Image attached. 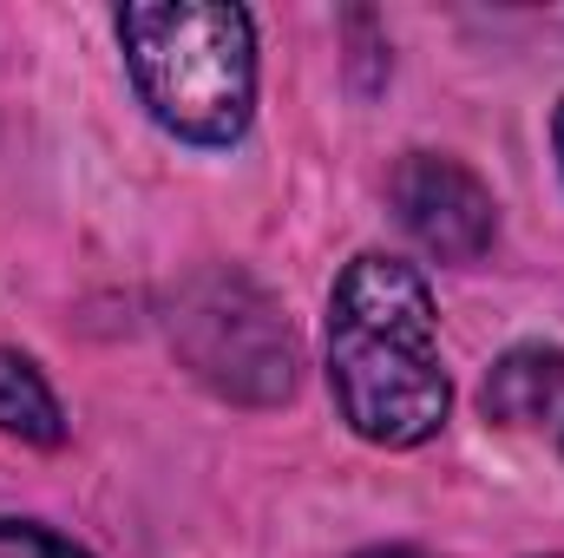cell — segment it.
<instances>
[{
	"instance_id": "6da1fadb",
	"label": "cell",
	"mask_w": 564,
	"mask_h": 558,
	"mask_svg": "<svg viewBox=\"0 0 564 558\" xmlns=\"http://www.w3.org/2000/svg\"><path fill=\"white\" fill-rule=\"evenodd\" d=\"M328 382L341 420L375 447H421L453 408V382L440 368L433 296L421 270L368 250L328 296Z\"/></svg>"
},
{
	"instance_id": "7a4b0ae2",
	"label": "cell",
	"mask_w": 564,
	"mask_h": 558,
	"mask_svg": "<svg viewBox=\"0 0 564 558\" xmlns=\"http://www.w3.org/2000/svg\"><path fill=\"white\" fill-rule=\"evenodd\" d=\"M132 86L164 132L237 144L257 106V33L224 0H132L119 7Z\"/></svg>"
},
{
	"instance_id": "3957f363",
	"label": "cell",
	"mask_w": 564,
	"mask_h": 558,
	"mask_svg": "<svg viewBox=\"0 0 564 558\" xmlns=\"http://www.w3.org/2000/svg\"><path fill=\"white\" fill-rule=\"evenodd\" d=\"M171 342L191 362V375L230 401L270 408L295 395V335L276 302L243 277H197L177 289Z\"/></svg>"
},
{
	"instance_id": "277c9868",
	"label": "cell",
	"mask_w": 564,
	"mask_h": 558,
	"mask_svg": "<svg viewBox=\"0 0 564 558\" xmlns=\"http://www.w3.org/2000/svg\"><path fill=\"white\" fill-rule=\"evenodd\" d=\"M394 211L401 224L414 230V244L433 250L440 264H473L486 257L492 244V191L459 164V158H440V151H414L401 158L394 171Z\"/></svg>"
},
{
	"instance_id": "5b68a950",
	"label": "cell",
	"mask_w": 564,
	"mask_h": 558,
	"mask_svg": "<svg viewBox=\"0 0 564 558\" xmlns=\"http://www.w3.org/2000/svg\"><path fill=\"white\" fill-rule=\"evenodd\" d=\"M564 401V348L545 342H525V348H506L479 388V408L506 427H532Z\"/></svg>"
},
{
	"instance_id": "8992f818",
	"label": "cell",
	"mask_w": 564,
	"mask_h": 558,
	"mask_svg": "<svg viewBox=\"0 0 564 558\" xmlns=\"http://www.w3.org/2000/svg\"><path fill=\"white\" fill-rule=\"evenodd\" d=\"M0 433L33 440V447H59L66 440V415H59L46 375L26 355H13V348H0Z\"/></svg>"
},
{
	"instance_id": "52a82bcc",
	"label": "cell",
	"mask_w": 564,
	"mask_h": 558,
	"mask_svg": "<svg viewBox=\"0 0 564 558\" xmlns=\"http://www.w3.org/2000/svg\"><path fill=\"white\" fill-rule=\"evenodd\" d=\"M0 558H86L73 539L46 533V526H26V519H0Z\"/></svg>"
},
{
	"instance_id": "ba28073f",
	"label": "cell",
	"mask_w": 564,
	"mask_h": 558,
	"mask_svg": "<svg viewBox=\"0 0 564 558\" xmlns=\"http://www.w3.org/2000/svg\"><path fill=\"white\" fill-rule=\"evenodd\" d=\"M361 558H426V552H414V546H375V552H361Z\"/></svg>"
},
{
	"instance_id": "9c48e42d",
	"label": "cell",
	"mask_w": 564,
	"mask_h": 558,
	"mask_svg": "<svg viewBox=\"0 0 564 558\" xmlns=\"http://www.w3.org/2000/svg\"><path fill=\"white\" fill-rule=\"evenodd\" d=\"M552 139H558V164H564V106H558V119H552Z\"/></svg>"
}]
</instances>
